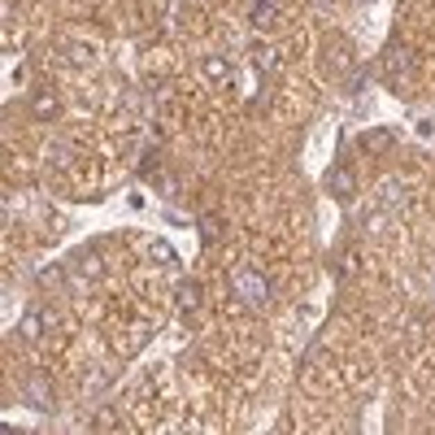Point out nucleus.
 I'll return each mask as SVG.
<instances>
[{
    "mask_svg": "<svg viewBox=\"0 0 435 435\" xmlns=\"http://www.w3.org/2000/svg\"><path fill=\"white\" fill-rule=\"evenodd\" d=\"M231 287H235V296L248 305V309H266L270 305V287H266V279L257 275L253 266H239V270H231Z\"/></svg>",
    "mask_w": 435,
    "mask_h": 435,
    "instance_id": "f257e3e1",
    "label": "nucleus"
},
{
    "mask_svg": "<svg viewBox=\"0 0 435 435\" xmlns=\"http://www.w3.org/2000/svg\"><path fill=\"white\" fill-rule=\"evenodd\" d=\"M22 400H26L31 409H40V413H57V392H53V379L40 375V370L22 375Z\"/></svg>",
    "mask_w": 435,
    "mask_h": 435,
    "instance_id": "f03ea898",
    "label": "nucleus"
},
{
    "mask_svg": "<svg viewBox=\"0 0 435 435\" xmlns=\"http://www.w3.org/2000/svg\"><path fill=\"white\" fill-rule=\"evenodd\" d=\"M53 314H48V309H26L22 318H18V335H22V340L26 344H40L44 340V335H48V327H53Z\"/></svg>",
    "mask_w": 435,
    "mask_h": 435,
    "instance_id": "7ed1b4c3",
    "label": "nucleus"
},
{
    "mask_svg": "<svg viewBox=\"0 0 435 435\" xmlns=\"http://www.w3.org/2000/svg\"><path fill=\"white\" fill-rule=\"evenodd\" d=\"M26 114L35 118V122H53L57 114H61V96H53V92H35L26 101Z\"/></svg>",
    "mask_w": 435,
    "mask_h": 435,
    "instance_id": "20e7f679",
    "label": "nucleus"
},
{
    "mask_svg": "<svg viewBox=\"0 0 435 435\" xmlns=\"http://www.w3.org/2000/svg\"><path fill=\"white\" fill-rule=\"evenodd\" d=\"M375 196H379V209H400L409 201V187H405V179H383Z\"/></svg>",
    "mask_w": 435,
    "mask_h": 435,
    "instance_id": "39448f33",
    "label": "nucleus"
},
{
    "mask_svg": "<svg viewBox=\"0 0 435 435\" xmlns=\"http://www.w3.org/2000/svg\"><path fill=\"white\" fill-rule=\"evenodd\" d=\"M327 191H331V196L335 201H352V196H357V179H352V170H331L327 174Z\"/></svg>",
    "mask_w": 435,
    "mask_h": 435,
    "instance_id": "423d86ee",
    "label": "nucleus"
},
{
    "mask_svg": "<svg viewBox=\"0 0 435 435\" xmlns=\"http://www.w3.org/2000/svg\"><path fill=\"white\" fill-rule=\"evenodd\" d=\"M196 227H201V239H205V244H218L222 231H227V222H222V214H201Z\"/></svg>",
    "mask_w": 435,
    "mask_h": 435,
    "instance_id": "0eeeda50",
    "label": "nucleus"
},
{
    "mask_svg": "<svg viewBox=\"0 0 435 435\" xmlns=\"http://www.w3.org/2000/svg\"><path fill=\"white\" fill-rule=\"evenodd\" d=\"M61 53L70 57V66H92V61H96V53H92V48H87V44H74V40H66V44H61Z\"/></svg>",
    "mask_w": 435,
    "mask_h": 435,
    "instance_id": "6e6552de",
    "label": "nucleus"
},
{
    "mask_svg": "<svg viewBox=\"0 0 435 435\" xmlns=\"http://www.w3.org/2000/svg\"><path fill=\"white\" fill-rule=\"evenodd\" d=\"M174 300H179V309H183V314H191V309H196V300H201V287L191 283V279H183V283H179V292H174Z\"/></svg>",
    "mask_w": 435,
    "mask_h": 435,
    "instance_id": "1a4fd4ad",
    "label": "nucleus"
},
{
    "mask_svg": "<svg viewBox=\"0 0 435 435\" xmlns=\"http://www.w3.org/2000/svg\"><path fill=\"white\" fill-rule=\"evenodd\" d=\"M148 257H153V262H161V266H179V253H174L166 239H148Z\"/></svg>",
    "mask_w": 435,
    "mask_h": 435,
    "instance_id": "9d476101",
    "label": "nucleus"
},
{
    "mask_svg": "<svg viewBox=\"0 0 435 435\" xmlns=\"http://www.w3.org/2000/svg\"><path fill=\"white\" fill-rule=\"evenodd\" d=\"M361 148L366 153H388L392 148V131H366L361 135Z\"/></svg>",
    "mask_w": 435,
    "mask_h": 435,
    "instance_id": "9b49d317",
    "label": "nucleus"
},
{
    "mask_svg": "<svg viewBox=\"0 0 435 435\" xmlns=\"http://www.w3.org/2000/svg\"><path fill=\"white\" fill-rule=\"evenodd\" d=\"M205 74L214 78V83H227V78H231V66H227V57H205Z\"/></svg>",
    "mask_w": 435,
    "mask_h": 435,
    "instance_id": "f8f14e48",
    "label": "nucleus"
},
{
    "mask_svg": "<svg viewBox=\"0 0 435 435\" xmlns=\"http://www.w3.org/2000/svg\"><path fill=\"white\" fill-rule=\"evenodd\" d=\"M340 266H344V275H352V270L361 266V253L357 248H344V257H340Z\"/></svg>",
    "mask_w": 435,
    "mask_h": 435,
    "instance_id": "ddd939ff",
    "label": "nucleus"
},
{
    "mask_svg": "<svg viewBox=\"0 0 435 435\" xmlns=\"http://www.w3.org/2000/svg\"><path fill=\"white\" fill-rule=\"evenodd\" d=\"M70 148H61V144H53V161H57V170H70Z\"/></svg>",
    "mask_w": 435,
    "mask_h": 435,
    "instance_id": "4468645a",
    "label": "nucleus"
},
{
    "mask_svg": "<svg viewBox=\"0 0 435 435\" xmlns=\"http://www.w3.org/2000/svg\"><path fill=\"white\" fill-rule=\"evenodd\" d=\"M61 279H66V275H61V266H48L44 275H40V283H44V287H57Z\"/></svg>",
    "mask_w": 435,
    "mask_h": 435,
    "instance_id": "2eb2a0df",
    "label": "nucleus"
}]
</instances>
